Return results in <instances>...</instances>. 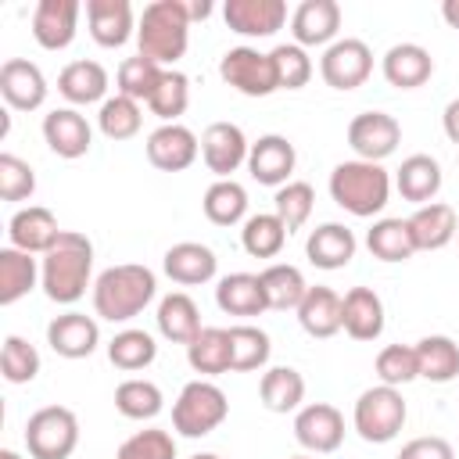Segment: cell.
I'll list each match as a JSON object with an SVG mask.
<instances>
[{"label":"cell","instance_id":"obj_1","mask_svg":"<svg viewBox=\"0 0 459 459\" xmlns=\"http://www.w3.org/2000/svg\"><path fill=\"white\" fill-rule=\"evenodd\" d=\"M90 273L93 244L75 230H61L54 247L39 258V287L54 305H75L90 287Z\"/></svg>","mask_w":459,"mask_h":459},{"label":"cell","instance_id":"obj_2","mask_svg":"<svg viewBox=\"0 0 459 459\" xmlns=\"http://www.w3.org/2000/svg\"><path fill=\"white\" fill-rule=\"evenodd\" d=\"M158 290V280L140 262H122L93 280V312L108 323H129L140 316Z\"/></svg>","mask_w":459,"mask_h":459},{"label":"cell","instance_id":"obj_3","mask_svg":"<svg viewBox=\"0 0 459 459\" xmlns=\"http://www.w3.org/2000/svg\"><path fill=\"white\" fill-rule=\"evenodd\" d=\"M190 43V14L183 0H151L136 22V47L143 57L165 65H176L186 54Z\"/></svg>","mask_w":459,"mask_h":459},{"label":"cell","instance_id":"obj_4","mask_svg":"<svg viewBox=\"0 0 459 459\" xmlns=\"http://www.w3.org/2000/svg\"><path fill=\"white\" fill-rule=\"evenodd\" d=\"M330 197L333 204H341L359 219L380 215L391 197V176L380 161H362V158L341 161L330 172Z\"/></svg>","mask_w":459,"mask_h":459},{"label":"cell","instance_id":"obj_5","mask_svg":"<svg viewBox=\"0 0 459 459\" xmlns=\"http://www.w3.org/2000/svg\"><path fill=\"white\" fill-rule=\"evenodd\" d=\"M405 398L398 387H387V384H377V387H366L355 402V412H351V423L359 430L362 441L369 445H387L398 437V430L405 427Z\"/></svg>","mask_w":459,"mask_h":459},{"label":"cell","instance_id":"obj_6","mask_svg":"<svg viewBox=\"0 0 459 459\" xmlns=\"http://www.w3.org/2000/svg\"><path fill=\"white\" fill-rule=\"evenodd\" d=\"M230 416L226 391L212 380H190L172 405V430L183 437H204Z\"/></svg>","mask_w":459,"mask_h":459},{"label":"cell","instance_id":"obj_7","mask_svg":"<svg viewBox=\"0 0 459 459\" xmlns=\"http://www.w3.org/2000/svg\"><path fill=\"white\" fill-rule=\"evenodd\" d=\"M79 445V420L65 405H43L25 423V448L32 459H68Z\"/></svg>","mask_w":459,"mask_h":459},{"label":"cell","instance_id":"obj_8","mask_svg":"<svg viewBox=\"0 0 459 459\" xmlns=\"http://www.w3.org/2000/svg\"><path fill=\"white\" fill-rule=\"evenodd\" d=\"M219 75L226 86H233L244 97H269L280 90L273 57L255 50V47H230L219 61Z\"/></svg>","mask_w":459,"mask_h":459},{"label":"cell","instance_id":"obj_9","mask_svg":"<svg viewBox=\"0 0 459 459\" xmlns=\"http://www.w3.org/2000/svg\"><path fill=\"white\" fill-rule=\"evenodd\" d=\"M319 75L333 90H359L373 75V50L366 39H333L319 57Z\"/></svg>","mask_w":459,"mask_h":459},{"label":"cell","instance_id":"obj_10","mask_svg":"<svg viewBox=\"0 0 459 459\" xmlns=\"http://www.w3.org/2000/svg\"><path fill=\"white\" fill-rule=\"evenodd\" d=\"M402 143V126L387 111H362L348 122V147L362 161H384Z\"/></svg>","mask_w":459,"mask_h":459},{"label":"cell","instance_id":"obj_11","mask_svg":"<svg viewBox=\"0 0 459 459\" xmlns=\"http://www.w3.org/2000/svg\"><path fill=\"white\" fill-rule=\"evenodd\" d=\"M294 437L305 452H316V455L337 452L344 441V416L330 402L301 405L294 416Z\"/></svg>","mask_w":459,"mask_h":459},{"label":"cell","instance_id":"obj_12","mask_svg":"<svg viewBox=\"0 0 459 459\" xmlns=\"http://www.w3.org/2000/svg\"><path fill=\"white\" fill-rule=\"evenodd\" d=\"M247 136L240 126L233 122H212L204 133H201V158L208 165V172H215L219 179H233V172L240 165H247Z\"/></svg>","mask_w":459,"mask_h":459},{"label":"cell","instance_id":"obj_13","mask_svg":"<svg viewBox=\"0 0 459 459\" xmlns=\"http://www.w3.org/2000/svg\"><path fill=\"white\" fill-rule=\"evenodd\" d=\"M294 165H298V151H294V143H290L287 136H280V133L258 136V140L251 143V151H247V172H251V179L262 183V186H276V190H280L283 183H290Z\"/></svg>","mask_w":459,"mask_h":459},{"label":"cell","instance_id":"obj_14","mask_svg":"<svg viewBox=\"0 0 459 459\" xmlns=\"http://www.w3.org/2000/svg\"><path fill=\"white\" fill-rule=\"evenodd\" d=\"M197 154H201V140L194 136V129L179 122H165L147 136V161L161 172H183L197 161Z\"/></svg>","mask_w":459,"mask_h":459},{"label":"cell","instance_id":"obj_15","mask_svg":"<svg viewBox=\"0 0 459 459\" xmlns=\"http://www.w3.org/2000/svg\"><path fill=\"white\" fill-rule=\"evenodd\" d=\"M0 97L14 111H36V108H43V100H47V79H43L39 65H32L25 57H7L0 65Z\"/></svg>","mask_w":459,"mask_h":459},{"label":"cell","instance_id":"obj_16","mask_svg":"<svg viewBox=\"0 0 459 459\" xmlns=\"http://www.w3.org/2000/svg\"><path fill=\"white\" fill-rule=\"evenodd\" d=\"M341 29L337 0H301L290 14V32L298 47H330Z\"/></svg>","mask_w":459,"mask_h":459},{"label":"cell","instance_id":"obj_17","mask_svg":"<svg viewBox=\"0 0 459 459\" xmlns=\"http://www.w3.org/2000/svg\"><path fill=\"white\" fill-rule=\"evenodd\" d=\"M47 344L54 348V355L61 359H86L97 351L100 344V326L93 316L86 312H65V316H54L50 326H47Z\"/></svg>","mask_w":459,"mask_h":459},{"label":"cell","instance_id":"obj_18","mask_svg":"<svg viewBox=\"0 0 459 459\" xmlns=\"http://www.w3.org/2000/svg\"><path fill=\"white\" fill-rule=\"evenodd\" d=\"M43 140L57 158H82L93 143V129L86 122V115H79L75 108H54L43 115Z\"/></svg>","mask_w":459,"mask_h":459},{"label":"cell","instance_id":"obj_19","mask_svg":"<svg viewBox=\"0 0 459 459\" xmlns=\"http://www.w3.org/2000/svg\"><path fill=\"white\" fill-rule=\"evenodd\" d=\"M79 0H39L32 11V36L43 50H65L75 39Z\"/></svg>","mask_w":459,"mask_h":459},{"label":"cell","instance_id":"obj_20","mask_svg":"<svg viewBox=\"0 0 459 459\" xmlns=\"http://www.w3.org/2000/svg\"><path fill=\"white\" fill-rule=\"evenodd\" d=\"M7 237H11V247L18 251H29V255H47L54 247V240L61 237L57 230V219L50 208L43 204H29V208H18L7 222Z\"/></svg>","mask_w":459,"mask_h":459},{"label":"cell","instance_id":"obj_21","mask_svg":"<svg viewBox=\"0 0 459 459\" xmlns=\"http://www.w3.org/2000/svg\"><path fill=\"white\" fill-rule=\"evenodd\" d=\"M161 269L172 283H183V287H197V283H208L215 280V269H219V258L208 244H197V240H179L165 251L161 258Z\"/></svg>","mask_w":459,"mask_h":459},{"label":"cell","instance_id":"obj_22","mask_svg":"<svg viewBox=\"0 0 459 459\" xmlns=\"http://www.w3.org/2000/svg\"><path fill=\"white\" fill-rule=\"evenodd\" d=\"M341 330L351 341H377L384 333V301L373 287H351L341 298Z\"/></svg>","mask_w":459,"mask_h":459},{"label":"cell","instance_id":"obj_23","mask_svg":"<svg viewBox=\"0 0 459 459\" xmlns=\"http://www.w3.org/2000/svg\"><path fill=\"white\" fill-rule=\"evenodd\" d=\"M222 18L233 32L240 36H273L287 22V4L283 0H226Z\"/></svg>","mask_w":459,"mask_h":459},{"label":"cell","instance_id":"obj_24","mask_svg":"<svg viewBox=\"0 0 459 459\" xmlns=\"http://www.w3.org/2000/svg\"><path fill=\"white\" fill-rule=\"evenodd\" d=\"M380 72L394 90H416L434 75V57L420 43H394L380 61Z\"/></svg>","mask_w":459,"mask_h":459},{"label":"cell","instance_id":"obj_25","mask_svg":"<svg viewBox=\"0 0 459 459\" xmlns=\"http://www.w3.org/2000/svg\"><path fill=\"white\" fill-rule=\"evenodd\" d=\"M86 22H90V36L108 50L122 47L136 32L129 0H86Z\"/></svg>","mask_w":459,"mask_h":459},{"label":"cell","instance_id":"obj_26","mask_svg":"<svg viewBox=\"0 0 459 459\" xmlns=\"http://www.w3.org/2000/svg\"><path fill=\"white\" fill-rule=\"evenodd\" d=\"M409 230H412L416 251H441L445 244L455 240L459 219H455V208H452V204L430 201V204H420V208L409 215Z\"/></svg>","mask_w":459,"mask_h":459},{"label":"cell","instance_id":"obj_27","mask_svg":"<svg viewBox=\"0 0 459 459\" xmlns=\"http://www.w3.org/2000/svg\"><path fill=\"white\" fill-rule=\"evenodd\" d=\"M355 247L359 240L344 222H323L305 240V255L316 269H344L355 258Z\"/></svg>","mask_w":459,"mask_h":459},{"label":"cell","instance_id":"obj_28","mask_svg":"<svg viewBox=\"0 0 459 459\" xmlns=\"http://www.w3.org/2000/svg\"><path fill=\"white\" fill-rule=\"evenodd\" d=\"M57 93L68 104H97V100L104 104L108 100L104 97L108 93V68L100 61H90V57L72 61L57 75Z\"/></svg>","mask_w":459,"mask_h":459},{"label":"cell","instance_id":"obj_29","mask_svg":"<svg viewBox=\"0 0 459 459\" xmlns=\"http://www.w3.org/2000/svg\"><path fill=\"white\" fill-rule=\"evenodd\" d=\"M215 305L226 316H262L269 308L258 273H230L215 287Z\"/></svg>","mask_w":459,"mask_h":459},{"label":"cell","instance_id":"obj_30","mask_svg":"<svg viewBox=\"0 0 459 459\" xmlns=\"http://www.w3.org/2000/svg\"><path fill=\"white\" fill-rule=\"evenodd\" d=\"M394 190L405 201H412L416 208L430 204L437 197V190H441V165L430 154H409L394 172Z\"/></svg>","mask_w":459,"mask_h":459},{"label":"cell","instance_id":"obj_31","mask_svg":"<svg viewBox=\"0 0 459 459\" xmlns=\"http://www.w3.org/2000/svg\"><path fill=\"white\" fill-rule=\"evenodd\" d=\"M186 362L194 373L201 377H219L233 369V344H230V330L222 326H201V333L186 344Z\"/></svg>","mask_w":459,"mask_h":459},{"label":"cell","instance_id":"obj_32","mask_svg":"<svg viewBox=\"0 0 459 459\" xmlns=\"http://www.w3.org/2000/svg\"><path fill=\"white\" fill-rule=\"evenodd\" d=\"M154 319H158V333L165 341H172V344H190L201 333V312H197L194 298L183 294V290L165 294L158 301V316Z\"/></svg>","mask_w":459,"mask_h":459},{"label":"cell","instance_id":"obj_33","mask_svg":"<svg viewBox=\"0 0 459 459\" xmlns=\"http://www.w3.org/2000/svg\"><path fill=\"white\" fill-rule=\"evenodd\" d=\"M298 323L308 337H333L341 330V294L330 287H308V294L298 305Z\"/></svg>","mask_w":459,"mask_h":459},{"label":"cell","instance_id":"obj_34","mask_svg":"<svg viewBox=\"0 0 459 459\" xmlns=\"http://www.w3.org/2000/svg\"><path fill=\"white\" fill-rule=\"evenodd\" d=\"M258 398L269 412H298L305 402V377L294 366H273L258 380Z\"/></svg>","mask_w":459,"mask_h":459},{"label":"cell","instance_id":"obj_35","mask_svg":"<svg viewBox=\"0 0 459 459\" xmlns=\"http://www.w3.org/2000/svg\"><path fill=\"white\" fill-rule=\"evenodd\" d=\"M416 362H420V377L430 384H448L459 377V344L445 333H430L420 337L416 344Z\"/></svg>","mask_w":459,"mask_h":459},{"label":"cell","instance_id":"obj_36","mask_svg":"<svg viewBox=\"0 0 459 459\" xmlns=\"http://www.w3.org/2000/svg\"><path fill=\"white\" fill-rule=\"evenodd\" d=\"M39 280V262L29 251L18 247H0V305H14L25 298Z\"/></svg>","mask_w":459,"mask_h":459},{"label":"cell","instance_id":"obj_37","mask_svg":"<svg viewBox=\"0 0 459 459\" xmlns=\"http://www.w3.org/2000/svg\"><path fill=\"white\" fill-rule=\"evenodd\" d=\"M366 247L380 262H405L416 255V240L409 230V219H377L366 233Z\"/></svg>","mask_w":459,"mask_h":459},{"label":"cell","instance_id":"obj_38","mask_svg":"<svg viewBox=\"0 0 459 459\" xmlns=\"http://www.w3.org/2000/svg\"><path fill=\"white\" fill-rule=\"evenodd\" d=\"M258 276H262V287H265V301H269V308H276V312L294 308V312H298L301 298L308 294V283H305V276H301V269H298V265L273 262V265H265Z\"/></svg>","mask_w":459,"mask_h":459},{"label":"cell","instance_id":"obj_39","mask_svg":"<svg viewBox=\"0 0 459 459\" xmlns=\"http://www.w3.org/2000/svg\"><path fill=\"white\" fill-rule=\"evenodd\" d=\"M240 244L251 258H276L287 244V226L276 212H258V215H247L244 219V230H240Z\"/></svg>","mask_w":459,"mask_h":459},{"label":"cell","instance_id":"obj_40","mask_svg":"<svg viewBox=\"0 0 459 459\" xmlns=\"http://www.w3.org/2000/svg\"><path fill=\"white\" fill-rule=\"evenodd\" d=\"M201 208H204V219L208 222H215V226H237L247 215V190L237 179H215L204 190Z\"/></svg>","mask_w":459,"mask_h":459},{"label":"cell","instance_id":"obj_41","mask_svg":"<svg viewBox=\"0 0 459 459\" xmlns=\"http://www.w3.org/2000/svg\"><path fill=\"white\" fill-rule=\"evenodd\" d=\"M115 409L126 420H154L165 409V398H161V387L154 380L129 377L115 387Z\"/></svg>","mask_w":459,"mask_h":459},{"label":"cell","instance_id":"obj_42","mask_svg":"<svg viewBox=\"0 0 459 459\" xmlns=\"http://www.w3.org/2000/svg\"><path fill=\"white\" fill-rule=\"evenodd\" d=\"M108 359H111V366H118L126 373H136V369H143V366H151L158 359V344H154V337L147 330H133L129 326V330H118L111 337Z\"/></svg>","mask_w":459,"mask_h":459},{"label":"cell","instance_id":"obj_43","mask_svg":"<svg viewBox=\"0 0 459 459\" xmlns=\"http://www.w3.org/2000/svg\"><path fill=\"white\" fill-rule=\"evenodd\" d=\"M97 126H100V133H104L108 140H129V136H136L140 126H143L140 100L122 97V93L108 97V100L100 104V111H97Z\"/></svg>","mask_w":459,"mask_h":459},{"label":"cell","instance_id":"obj_44","mask_svg":"<svg viewBox=\"0 0 459 459\" xmlns=\"http://www.w3.org/2000/svg\"><path fill=\"white\" fill-rule=\"evenodd\" d=\"M230 344H233V373H251V369H262L269 362V333L251 326V323H237L230 326Z\"/></svg>","mask_w":459,"mask_h":459},{"label":"cell","instance_id":"obj_45","mask_svg":"<svg viewBox=\"0 0 459 459\" xmlns=\"http://www.w3.org/2000/svg\"><path fill=\"white\" fill-rule=\"evenodd\" d=\"M161 75H165V68H161L158 61H151V57L136 54V57H126V61L118 65L115 82H118V93H122V97H133V100H151V93L158 90Z\"/></svg>","mask_w":459,"mask_h":459},{"label":"cell","instance_id":"obj_46","mask_svg":"<svg viewBox=\"0 0 459 459\" xmlns=\"http://www.w3.org/2000/svg\"><path fill=\"white\" fill-rule=\"evenodd\" d=\"M186 104H190V79H186L183 72H176V68H165V75H161L158 90L151 93L147 108H151V111L161 118V126H165V122H176V118L186 111Z\"/></svg>","mask_w":459,"mask_h":459},{"label":"cell","instance_id":"obj_47","mask_svg":"<svg viewBox=\"0 0 459 459\" xmlns=\"http://www.w3.org/2000/svg\"><path fill=\"white\" fill-rule=\"evenodd\" d=\"M312 204H316V190H312L305 179H290V183H283V186L276 190V197H273V212L283 219L287 233H294V230H301V226L308 222Z\"/></svg>","mask_w":459,"mask_h":459},{"label":"cell","instance_id":"obj_48","mask_svg":"<svg viewBox=\"0 0 459 459\" xmlns=\"http://www.w3.org/2000/svg\"><path fill=\"white\" fill-rule=\"evenodd\" d=\"M0 369H4V380L7 384H29L39 373V351L25 337L7 333L4 337V348H0Z\"/></svg>","mask_w":459,"mask_h":459},{"label":"cell","instance_id":"obj_49","mask_svg":"<svg viewBox=\"0 0 459 459\" xmlns=\"http://www.w3.org/2000/svg\"><path fill=\"white\" fill-rule=\"evenodd\" d=\"M273 68H276V86L280 90H301L312 79V57L298 43H280L269 50Z\"/></svg>","mask_w":459,"mask_h":459},{"label":"cell","instance_id":"obj_50","mask_svg":"<svg viewBox=\"0 0 459 459\" xmlns=\"http://www.w3.org/2000/svg\"><path fill=\"white\" fill-rule=\"evenodd\" d=\"M377 377L387 387H402V384L416 380L420 377L416 348H409V344H387V348H380V355H377Z\"/></svg>","mask_w":459,"mask_h":459},{"label":"cell","instance_id":"obj_51","mask_svg":"<svg viewBox=\"0 0 459 459\" xmlns=\"http://www.w3.org/2000/svg\"><path fill=\"white\" fill-rule=\"evenodd\" d=\"M115 459H176V437L161 427H147L136 430L133 437H126L118 445Z\"/></svg>","mask_w":459,"mask_h":459},{"label":"cell","instance_id":"obj_52","mask_svg":"<svg viewBox=\"0 0 459 459\" xmlns=\"http://www.w3.org/2000/svg\"><path fill=\"white\" fill-rule=\"evenodd\" d=\"M36 190V172L29 161H22L18 154L4 151L0 154V197L4 201H25Z\"/></svg>","mask_w":459,"mask_h":459},{"label":"cell","instance_id":"obj_53","mask_svg":"<svg viewBox=\"0 0 459 459\" xmlns=\"http://www.w3.org/2000/svg\"><path fill=\"white\" fill-rule=\"evenodd\" d=\"M398 459H455V452H452V445L445 437L430 434V437H412L409 445H402Z\"/></svg>","mask_w":459,"mask_h":459},{"label":"cell","instance_id":"obj_54","mask_svg":"<svg viewBox=\"0 0 459 459\" xmlns=\"http://www.w3.org/2000/svg\"><path fill=\"white\" fill-rule=\"evenodd\" d=\"M441 126H445V136L452 143H459V97L445 104V115H441Z\"/></svg>","mask_w":459,"mask_h":459},{"label":"cell","instance_id":"obj_55","mask_svg":"<svg viewBox=\"0 0 459 459\" xmlns=\"http://www.w3.org/2000/svg\"><path fill=\"white\" fill-rule=\"evenodd\" d=\"M183 4H186L190 22H201V18H208V14H212V4H208V0H183Z\"/></svg>","mask_w":459,"mask_h":459},{"label":"cell","instance_id":"obj_56","mask_svg":"<svg viewBox=\"0 0 459 459\" xmlns=\"http://www.w3.org/2000/svg\"><path fill=\"white\" fill-rule=\"evenodd\" d=\"M441 18H445L452 29H459V0H445V4H441Z\"/></svg>","mask_w":459,"mask_h":459},{"label":"cell","instance_id":"obj_57","mask_svg":"<svg viewBox=\"0 0 459 459\" xmlns=\"http://www.w3.org/2000/svg\"><path fill=\"white\" fill-rule=\"evenodd\" d=\"M190 459H222V455H215V452H197V455H190Z\"/></svg>","mask_w":459,"mask_h":459},{"label":"cell","instance_id":"obj_58","mask_svg":"<svg viewBox=\"0 0 459 459\" xmlns=\"http://www.w3.org/2000/svg\"><path fill=\"white\" fill-rule=\"evenodd\" d=\"M0 459H22V455H18V452H11V448H4V452H0Z\"/></svg>","mask_w":459,"mask_h":459},{"label":"cell","instance_id":"obj_59","mask_svg":"<svg viewBox=\"0 0 459 459\" xmlns=\"http://www.w3.org/2000/svg\"><path fill=\"white\" fill-rule=\"evenodd\" d=\"M290 459H312V455H290Z\"/></svg>","mask_w":459,"mask_h":459},{"label":"cell","instance_id":"obj_60","mask_svg":"<svg viewBox=\"0 0 459 459\" xmlns=\"http://www.w3.org/2000/svg\"><path fill=\"white\" fill-rule=\"evenodd\" d=\"M455 237H459V233H455Z\"/></svg>","mask_w":459,"mask_h":459}]
</instances>
